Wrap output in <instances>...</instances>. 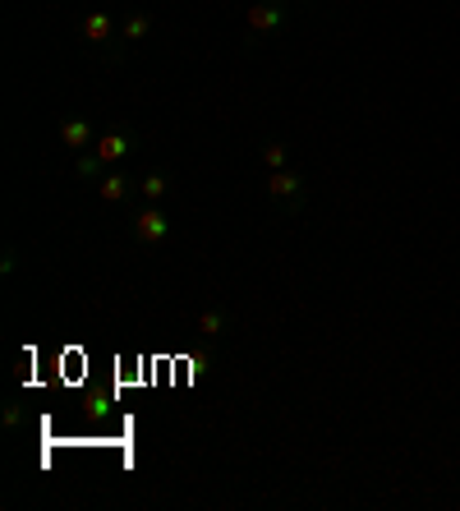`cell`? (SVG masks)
Returning a JSON list of instances; mask_svg holds the SVG:
<instances>
[{"instance_id":"6","label":"cell","mask_w":460,"mask_h":511,"mask_svg":"<svg viewBox=\"0 0 460 511\" xmlns=\"http://www.w3.org/2000/svg\"><path fill=\"white\" fill-rule=\"evenodd\" d=\"M111 32H115V23H111L102 10L84 14V42H111Z\"/></svg>"},{"instance_id":"2","label":"cell","mask_w":460,"mask_h":511,"mask_svg":"<svg viewBox=\"0 0 460 511\" xmlns=\"http://www.w3.org/2000/svg\"><path fill=\"white\" fill-rule=\"evenodd\" d=\"M134 240L138 245H162L166 240V235H171V217L162 212V208H143L138 217H134Z\"/></svg>"},{"instance_id":"3","label":"cell","mask_w":460,"mask_h":511,"mask_svg":"<svg viewBox=\"0 0 460 511\" xmlns=\"http://www.w3.org/2000/svg\"><path fill=\"white\" fill-rule=\"evenodd\" d=\"M60 139H65V148H74V152H84V148L97 143L88 121H60Z\"/></svg>"},{"instance_id":"9","label":"cell","mask_w":460,"mask_h":511,"mask_svg":"<svg viewBox=\"0 0 460 511\" xmlns=\"http://www.w3.org/2000/svg\"><path fill=\"white\" fill-rule=\"evenodd\" d=\"M166 175H143L138 180V193H143V199H152V203H157V199H166Z\"/></svg>"},{"instance_id":"7","label":"cell","mask_w":460,"mask_h":511,"mask_svg":"<svg viewBox=\"0 0 460 511\" xmlns=\"http://www.w3.org/2000/svg\"><path fill=\"white\" fill-rule=\"evenodd\" d=\"M129 184H134V180H125V175H102L97 189H102V199H106V203H120L125 193H129Z\"/></svg>"},{"instance_id":"1","label":"cell","mask_w":460,"mask_h":511,"mask_svg":"<svg viewBox=\"0 0 460 511\" xmlns=\"http://www.w3.org/2000/svg\"><path fill=\"white\" fill-rule=\"evenodd\" d=\"M277 28H286V0H253L249 5V32L272 37Z\"/></svg>"},{"instance_id":"12","label":"cell","mask_w":460,"mask_h":511,"mask_svg":"<svg viewBox=\"0 0 460 511\" xmlns=\"http://www.w3.org/2000/svg\"><path fill=\"white\" fill-rule=\"evenodd\" d=\"M97 166L102 162H97V152H93V157H84V162H79V175H97Z\"/></svg>"},{"instance_id":"8","label":"cell","mask_w":460,"mask_h":511,"mask_svg":"<svg viewBox=\"0 0 460 511\" xmlns=\"http://www.w3.org/2000/svg\"><path fill=\"white\" fill-rule=\"evenodd\" d=\"M221 327H226V313H221V309H212V313H199V336H203V341L221 336Z\"/></svg>"},{"instance_id":"4","label":"cell","mask_w":460,"mask_h":511,"mask_svg":"<svg viewBox=\"0 0 460 511\" xmlns=\"http://www.w3.org/2000/svg\"><path fill=\"white\" fill-rule=\"evenodd\" d=\"M267 193H272V199L295 203L299 193H304V184H299V175H290V171H272V180H267Z\"/></svg>"},{"instance_id":"11","label":"cell","mask_w":460,"mask_h":511,"mask_svg":"<svg viewBox=\"0 0 460 511\" xmlns=\"http://www.w3.org/2000/svg\"><path fill=\"white\" fill-rule=\"evenodd\" d=\"M262 157H267V166H272V171H286V162H290L286 143H267V148H262Z\"/></svg>"},{"instance_id":"5","label":"cell","mask_w":460,"mask_h":511,"mask_svg":"<svg viewBox=\"0 0 460 511\" xmlns=\"http://www.w3.org/2000/svg\"><path fill=\"white\" fill-rule=\"evenodd\" d=\"M93 152H97V162H120V157L129 152V134H102L93 143Z\"/></svg>"},{"instance_id":"10","label":"cell","mask_w":460,"mask_h":511,"mask_svg":"<svg viewBox=\"0 0 460 511\" xmlns=\"http://www.w3.org/2000/svg\"><path fill=\"white\" fill-rule=\"evenodd\" d=\"M147 28H152V23H147V14H129V19H125V28H120V37L138 42V37H147Z\"/></svg>"},{"instance_id":"13","label":"cell","mask_w":460,"mask_h":511,"mask_svg":"<svg viewBox=\"0 0 460 511\" xmlns=\"http://www.w3.org/2000/svg\"><path fill=\"white\" fill-rule=\"evenodd\" d=\"M19 419H23V410H19V406H5V424H10V428H14V424H19Z\"/></svg>"}]
</instances>
